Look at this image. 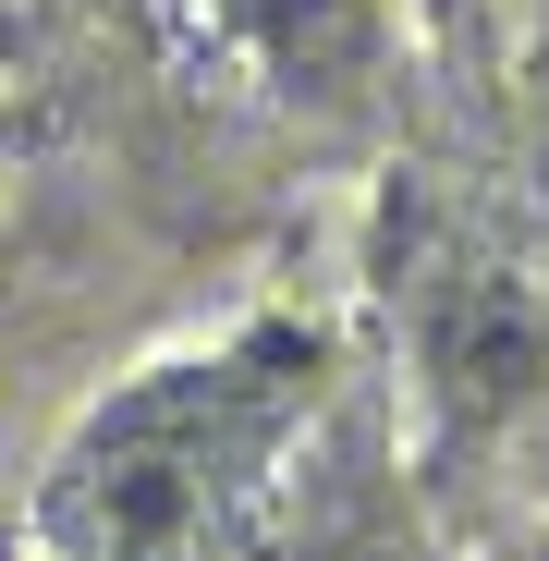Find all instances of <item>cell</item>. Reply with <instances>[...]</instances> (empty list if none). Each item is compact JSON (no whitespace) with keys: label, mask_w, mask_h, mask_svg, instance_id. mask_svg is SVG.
<instances>
[{"label":"cell","mask_w":549,"mask_h":561,"mask_svg":"<svg viewBox=\"0 0 549 561\" xmlns=\"http://www.w3.org/2000/svg\"><path fill=\"white\" fill-rule=\"evenodd\" d=\"M330 403V342L256 318L85 403L37 477L49 561H232Z\"/></svg>","instance_id":"obj_1"},{"label":"cell","mask_w":549,"mask_h":561,"mask_svg":"<svg viewBox=\"0 0 549 561\" xmlns=\"http://www.w3.org/2000/svg\"><path fill=\"white\" fill-rule=\"evenodd\" d=\"M403 366L439 451H525L549 439V280L465 220H427L403 244Z\"/></svg>","instance_id":"obj_2"},{"label":"cell","mask_w":549,"mask_h":561,"mask_svg":"<svg viewBox=\"0 0 549 561\" xmlns=\"http://www.w3.org/2000/svg\"><path fill=\"white\" fill-rule=\"evenodd\" d=\"M196 37L294 111H354L391 61V0H196Z\"/></svg>","instance_id":"obj_3"},{"label":"cell","mask_w":549,"mask_h":561,"mask_svg":"<svg viewBox=\"0 0 549 561\" xmlns=\"http://www.w3.org/2000/svg\"><path fill=\"white\" fill-rule=\"evenodd\" d=\"M282 525H268L256 561H439L415 525H403V477H379V439L342 427L330 451H294L282 501H268Z\"/></svg>","instance_id":"obj_4"},{"label":"cell","mask_w":549,"mask_h":561,"mask_svg":"<svg viewBox=\"0 0 549 561\" xmlns=\"http://www.w3.org/2000/svg\"><path fill=\"white\" fill-rule=\"evenodd\" d=\"M513 147H525V183H537V208H549V0H537V25L513 49Z\"/></svg>","instance_id":"obj_5"}]
</instances>
